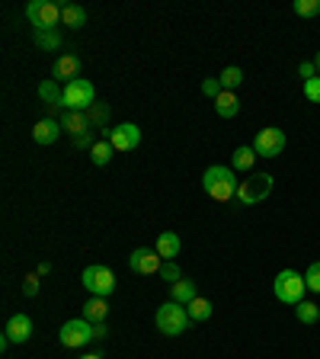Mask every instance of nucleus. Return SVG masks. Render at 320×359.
<instances>
[{
	"instance_id": "obj_12",
	"label": "nucleus",
	"mask_w": 320,
	"mask_h": 359,
	"mask_svg": "<svg viewBox=\"0 0 320 359\" xmlns=\"http://www.w3.org/2000/svg\"><path fill=\"white\" fill-rule=\"evenodd\" d=\"M81 77V58L77 55H61L52 65V81H58V83H71V81H77Z\"/></svg>"
},
{
	"instance_id": "obj_1",
	"label": "nucleus",
	"mask_w": 320,
	"mask_h": 359,
	"mask_svg": "<svg viewBox=\"0 0 320 359\" xmlns=\"http://www.w3.org/2000/svg\"><path fill=\"white\" fill-rule=\"evenodd\" d=\"M202 189L215 199V203H231L240 189V180L234 176L231 167H209L202 174Z\"/></svg>"
},
{
	"instance_id": "obj_39",
	"label": "nucleus",
	"mask_w": 320,
	"mask_h": 359,
	"mask_svg": "<svg viewBox=\"0 0 320 359\" xmlns=\"http://www.w3.org/2000/svg\"><path fill=\"white\" fill-rule=\"evenodd\" d=\"M81 359H103L100 353H87V356H81Z\"/></svg>"
},
{
	"instance_id": "obj_19",
	"label": "nucleus",
	"mask_w": 320,
	"mask_h": 359,
	"mask_svg": "<svg viewBox=\"0 0 320 359\" xmlns=\"http://www.w3.org/2000/svg\"><path fill=\"white\" fill-rule=\"evenodd\" d=\"M253 161L256 151L250 145H240L234 154H231V170H244V174H253Z\"/></svg>"
},
{
	"instance_id": "obj_22",
	"label": "nucleus",
	"mask_w": 320,
	"mask_h": 359,
	"mask_svg": "<svg viewBox=\"0 0 320 359\" xmlns=\"http://www.w3.org/2000/svg\"><path fill=\"white\" fill-rule=\"evenodd\" d=\"M186 311H189V321L192 324L209 321V318H211V302H209V298H202V295H195V298L186 305Z\"/></svg>"
},
{
	"instance_id": "obj_36",
	"label": "nucleus",
	"mask_w": 320,
	"mask_h": 359,
	"mask_svg": "<svg viewBox=\"0 0 320 359\" xmlns=\"http://www.w3.org/2000/svg\"><path fill=\"white\" fill-rule=\"evenodd\" d=\"M93 334H96V340H103V337L109 334V331H106V321H103V324H93Z\"/></svg>"
},
{
	"instance_id": "obj_29",
	"label": "nucleus",
	"mask_w": 320,
	"mask_h": 359,
	"mask_svg": "<svg viewBox=\"0 0 320 359\" xmlns=\"http://www.w3.org/2000/svg\"><path fill=\"white\" fill-rule=\"evenodd\" d=\"M157 276L173 286V283H180V279H183V273H180V267H176V260H164V267H160V273H157Z\"/></svg>"
},
{
	"instance_id": "obj_21",
	"label": "nucleus",
	"mask_w": 320,
	"mask_h": 359,
	"mask_svg": "<svg viewBox=\"0 0 320 359\" xmlns=\"http://www.w3.org/2000/svg\"><path fill=\"white\" fill-rule=\"evenodd\" d=\"M192 298H195V283H192V279H180V283H173V286H170V302L189 305Z\"/></svg>"
},
{
	"instance_id": "obj_15",
	"label": "nucleus",
	"mask_w": 320,
	"mask_h": 359,
	"mask_svg": "<svg viewBox=\"0 0 320 359\" xmlns=\"http://www.w3.org/2000/svg\"><path fill=\"white\" fill-rule=\"evenodd\" d=\"M90 112H64L61 116V129L67 132V135H77V139H81V135H87V132H90Z\"/></svg>"
},
{
	"instance_id": "obj_33",
	"label": "nucleus",
	"mask_w": 320,
	"mask_h": 359,
	"mask_svg": "<svg viewBox=\"0 0 320 359\" xmlns=\"http://www.w3.org/2000/svg\"><path fill=\"white\" fill-rule=\"evenodd\" d=\"M23 295H29V298L39 295V273H32V276L23 279Z\"/></svg>"
},
{
	"instance_id": "obj_14",
	"label": "nucleus",
	"mask_w": 320,
	"mask_h": 359,
	"mask_svg": "<svg viewBox=\"0 0 320 359\" xmlns=\"http://www.w3.org/2000/svg\"><path fill=\"white\" fill-rule=\"evenodd\" d=\"M3 334L10 337V343H26L32 337V318L29 314H13L7 321V331Z\"/></svg>"
},
{
	"instance_id": "obj_27",
	"label": "nucleus",
	"mask_w": 320,
	"mask_h": 359,
	"mask_svg": "<svg viewBox=\"0 0 320 359\" xmlns=\"http://www.w3.org/2000/svg\"><path fill=\"white\" fill-rule=\"evenodd\" d=\"M292 10L301 19H311V17H317V13H320V0H295Z\"/></svg>"
},
{
	"instance_id": "obj_34",
	"label": "nucleus",
	"mask_w": 320,
	"mask_h": 359,
	"mask_svg": "<svg viewBox=\"0 0 320 359\" xmlns=\"http://www.w3.org/2000/svg\"><path fill=\"white\" fill-rule=\"evenodd\" d=\"M298 77H304V83L314 81V77H317V68H314V61H301V65H298Z\"/></svg>"
},
{
	"instance_id": "obj_6",
	"label": "nucleus",
	"mask_w": 320,
	"mask_h": 359,
	"mask_svg": "<svg viewBox=\"0 0 320 359\" xmlns=\"http://www.w3.org/2000/svg\"><path fill=\"white\" fill-rule=\"evenodd\" d=\"M83 289L90 295H96V298H109L112 292H116V276H112V269L109 267H87L83 269V276H81Z\"/></svg>"
},
{
	"instance_id": "obj_17",
	"label": "nucleus",
	"mask_w": 320,
	"mask_h": 359,
	"mask_svg": "<svg viewBox=\"0 0 320 359\" xmlns=\"http://www.w3.org/2000/svg\"><path fill=\"white\" fill-rule=\"evenodd\" d=\"M215 112H218L221 119H234V116L240 112V100H237V93L221 90V93H218V100H215Z\"/></svg>"
},
{
	"instance_id": "obj_26",
	"label": "nucleus",
	"mask_w": 320,
	"mask_h": 359,
	"mask_svg": "<svg viewBox=\"0 0 320 359\" xmlns=\"http://www.w3.org/2000/svg\"><path fill=\"white\" fill-rule=\"evenodd\" d=\"M295 318L301 324H317L320 321V308L314 302H301V305H295Z\"/></svg>"
},
{
	"instance_id": "obj_2",
	"label": "nucleus",
	"mask_w": 320,
	"mask_h": 359,
	"mask_svg": "<svg viewBox=\"0 0 320 359\" xmlns=\"http://www.w3.org/2000/svg\"><path fill=\"white\" fill-rule=\"evenodd\" d=\"M273 292L275 298L282 305H301L304 302V292H308V283H304L301 273H295V269H282L273 283Z\"/></svg>"
},
{
	"instance_id": "obj_38",
	"label": "nucleus",
	"mask_w": 320,
	"mask_h": 359,
	"mask_svg": "<svg viewBox=\"0 0 320 359\" xmlns=\"http://www.w3.org/2000/svg\"><path fill=\"white\" fill-rule=\"evenodd\" d=\"M314 68H317V77H320V52L314 55Z\"/></svg>"
},
{
	"instance_id": "obj_13",
	"label": "nucleus",
	"mask_w": 320,
	"mask_h": 359,
	"mask_svg": "<svg viewBox=\"0 0 320 359\" xmlns=\"http://www.w3.org/2000/svg\"><path fill=\"white\" fill-rule=\"evenodd\" d=\"M61 119H39L36 125H32V139H36V145H55L58 139H61Z\"/></svg>"
},
{
	"instance_id": "obj_3",
	"label": "nucleus",
	"mask_w": 320,
	"mask_h": 359,
	"mask_svg": "<svg viewBox=\"0 0 320 359\" xmlns=\"http://www.w3.org/2000/svg\"><path fill=\"white\" fill-rule=\"evenodd\" d=\"M157 331L167 334V337H180V334H186V327H189V311H186V305H176V302H167L157 308Z\"/></svg>"
},
{
	"instance_id": "obj_28",
	"label": "nucleus",
	"mask_w": 320,
	"mask_h": 359,
	"mask_svg": "<svg viewBox=\"0 0 320 359\" xmlns=\"http://www.w3.org/2000/svg\"><path fill=\"white\" fill-rule=\"evenodd\" d=\"M36 45H42V48H58V45H61V36H58L55 29H36Z\"/></svg>"
},
{
	"instance_id": "obj_10",
	"label": "nucleus",
	"mask_w": 320,
	"mask_h": 359,
	"mask_svg": "<svg viewBox=\"0 0 320 359\" xmlns=\"http://www.w3.org/2000/svg\"><path fill=\"white\" fill-rule=\"evenodd\" d=\"M128 267H131V273H138V276H154V273H160L164 260H160V254H157V250L138 247V250H131V257H128Z\"/></svg>"
},
{
	"instance_id": "obj_24",
	"label": "nucleus",
	"mask_w": 320,
	"mask_h": 359,
	"mask_svg": "<svg viewBox=\"0 0 320 359\" xmlns=\"http://www.w3.org/2000/svg\"><path fill=\"white\" fill-rule=\"evenodd\" d=\"M112 154H116V147L109 145V139H103V141H96V145L90 147V161L96 167H106L112 161Z\"/></svg>"
},
{
	"instance_id": "obj_31",
	"label": "nucleus",
	"mask_w": 320,
	"mask_h": 359,
	"mask_svg": "<svg viewBox=\"0 0 320 359\" xmlns=\"http://www.w3.org/2000/svg\"><path fill=\"white\" fill-rule=\"evenodd\" d=\"M304 100H308V103H320V77H314V81L304 83Z\"/></svg>"
},
{
	"instance_id": "obj_25",
	"label": "nucleus",
	"mask_w": 320,
	"mask_h": 359,
	"mask_svg": "<svg viewBox=\"0 0 320 359\" xmlns=\"http://www.w3.org/2000/svg\"><path fill=\"white\" fill-rule=\"evenodd\" d=\"M218 81H221V90H231V93H234L240 83H244V71H240L237 65H231V68H224V71H221Z\"/></svg>"
},
{
	"instance_id": "obj_35",
	"label": "nucleus",
	"mask_w": 320,
	"mask_h": 359,
	"mask_svg": "<svg viewBox=\"0 0 320 359\" xmlns=\"http://www.w3.org/2000/svg\"><path fill=\"white\" fill-rule=\"evenodd\" d=\"M106 119H109V110H106V106H93V110H90V122L103 125Z\"/></svg>"
},
{
	"instance_id": "obj_5",
	"label": "nucleus",
	"mask_w": 320,
	"mask_h": 359,
	"mask_svg": "<svg viewBox=\"0 0 320 359\" xmlns=\"http://www.w3.org/2000/svg\"><path fill=\"white\" fill-rule=\"evenodd\" d=\"M273 174H250V180H240V189H237V203L240 205H256V203H266L269 193H273Z\"/></svg>"
},
{
	"instance_id": "obj_20",
	"label": "nucleus",
	"mask_w": 320,
	"mask_h": 359,
	"mask_svg": "<svg viewBox=\"0 0 320 359\" xmlns=\"http://www.w3.org/2000/svg\"><path fill=\"white\" fill-rule=\"evenodd\" d=\"M106 314H109V305H106V298H96V295H90V302L83 305V318L90 324H103L106 321Z\"/></svg>"
},
{
	"instance_id": "obj_37",
	"label": "nucleus",
	"mask_w": 320,
	"mask_h": 359,
	"mask_svg": "<svg viewBox=\"0 0 320 359\" xmlns=\"http://www.w3.org/2000/svg\"><path fill=\"white\" fill-rule=\"evenodd\" d=\"M36 273H39V276H48V273H52V263H39Z\"/></svg>"
},
{
	"instance_id": "obj_11",
	"label": "nucleus",
	"mask_w": 320,
	"mask_h": 359,
	"mask_svg": "<svg viewBox=\"0 0 320 359\" xmlns=\"http://www.w3.org/2000/svg\"><path fill=\"white\" fill-rule=\"evenodd\" d=\"M106 139H109V145L116 151H135L141 145V129H138L135 122H122V125H112Z\"/></svg>"
},
{
	"instance_id": "obj_8",
	"label": "nucleus",
	"mask_w": 320,
	"mask_h": 359,
	"mask_svg": "<svg viewBox=\"0 0 320 359\" xmlns=\"http://www.w3.org/2000/svg\"><path fill=\"white\" fill-rule=\"evenodd\" d=\"M26 19L36 29H55L61 23V7L52 0H32L26 3Z\"/></svg>"
},
{
	"instance_id": "obj_18",
	"label": "nucleus",
	"mask_w": 320,
	"mask_h": 359,
	"mask_svg": "<svg viewBox=\"0 0 320 359\" xmlns=\"http://www.w3.org/2000/svg\"><path fill=\"white\" fill-rule=\"evenodd\" d=\"M39 96H42V103H48L52 110L64 106V87L58 81H42L39 83Z\"/></svg>"
},
{
	"instance_id": "obj_32",
	"label": "nucleus",
	"mask_w": 320,
	"mask_h": 359,
	"mask_svg": "<svg viewBox=\"0 0 320 359\" xmlns=\"http://www.w3.org/2000/svg\"><path fill=\"white\" fill-rule=\"evenodd\" d=\"M202 93H205V96H211V100H218V93H221V81H218V77H211V81H205V83H202Z\"/></svg>"
},
{
	"instance_id": "obj_9",
	"label": "nucleus",
	"mask_w": 320,
	"mask_h": 359,
	"mask_svg": "<svg viewBox=\"0 0 320 359\" xmlns=\"http://www.w3.org/2000/svg\"><path fill=\"white\" fill-rule=\"evenodd\" d=\"M253 151L256 157H279L285 151V132L269 125V129H259V135L253 139Z\"/></svg>"
},
{
	"instance_id": "obj_30",
	"label": "nucleus",
	"mask_w": 320,
	"mask_h": 359,
	"mask_svg": "<svg viewBox=\"0 0 320 359\" xmlns=\"http://www.w3.org/2000/svg\"><path fill=\"white\" fill-rule=\"evenodd\" d=\"M304 283H308V289H311V292H320V260H314L311 267H308V273H304Z\"/></svg>"
},
{
	"instance_id": "obj_16",
	"label": "nucleus",
	"mask_w": 320,
	"mask_h": 359,
	"mask_svg": "<svg viewBox=\"0 0 320 359\" xmlns=\"http://www.w3.org/2000/svg\"><path fill=\"white\" fill-rule=\"evenodd\" d=\"M180 247H183V244H180V238H176L173 231H160V234H157L154 250L160 254V260H173L176 254H180Z\"/></svg>"
},
{
	"instance_id": "obj_4",
	"label": "nucleus",
	"mask_w": 320,
	"mask_h": 359,
	"mask_svg": "<svg viewBox=\"0 0 320 359\" xmlns=\"http://www.w3.org/2000/svg\"><path fill=\"white\" fill-rule=\"evenodd\" d=\"M93 103H96V90H93V83L87 77L64 83V110L67 112H87L93 110Z\"/></svg>"
},
{
	"instance_id": "obj_7",
	"label": "nucleus",
	"mask_w": 320,
	"mask_h": 359,
	"mask_svg": "<svg viewBox=\"0 0 320 359\" xmlns=\"http://www.w3.org/2000/svg\"><path fill=\"white\" fill-rule=\"evenodd\" d=\"M58 340H61V347H67V350H77V347H87L90 340H96V334H93V324L87 321V318H74V321L61 324Z\"/></svg>"
},
{
	"instance_id": "obj_23",
	"label": "nucleus",
	"mask_w": 320,
	"mask_h": 359,
	"mask_svg": "<svg viewBox=\"0 0 320 359\" xmlns=\"http://www.w3.org/2000/svg\"><path fill=\"white\" fill-rule=\"evenodd\" d=\"M61 23L71 29H81L87 23V10L77 7V3H67V7H61Z\"/></svg>"
}]
</instances>
